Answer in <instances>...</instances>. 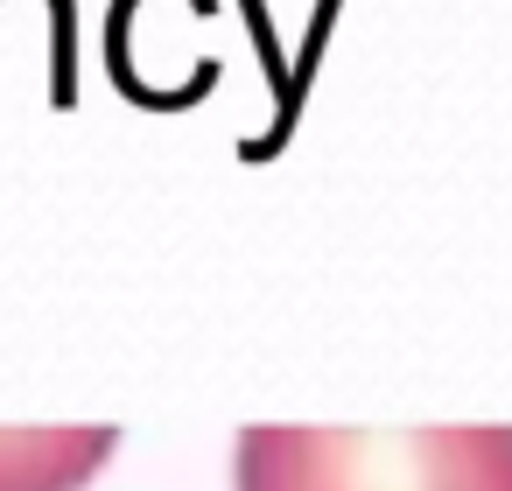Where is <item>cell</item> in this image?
I'll return each instance as SVG.
<instances>
[{"label":"cell","mask_w":512,"mask_h":491,"mask_svg":"<svg viewBox=\"0 0 512 491\" xmlns=\"http://www.w3.org/2000/svg\"><path fill=\"white\" fill-rule=\"evenodd\" d=\"M232 491H512V428H246Z\"/></svg>","instance_id":"obj_1"},{"label":"cell","mask_w":512,"mask_h":491,"mask_svg":"<svg viewBox=\"0 0 512 491\" xmlns=\"http://www.w3.org/2000/svg\"><path fill=\"white\" fill-rule=\"evenodd\" d=\"M113 449V428H0V491H85Z\"/></svg>","instance_id":"obj_2"}]
</instances>
